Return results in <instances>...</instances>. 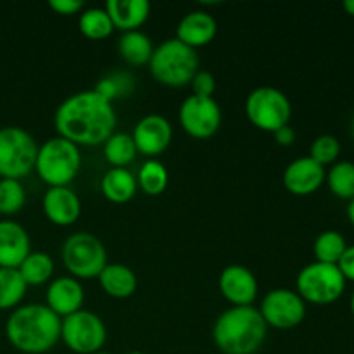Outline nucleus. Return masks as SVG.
I'll return each instance as SVG.
<instances>
[{
  "instance_id": "17",
  "label": "nucleus",
  "mask_w": 354,
  "mask_h": 354,
  "mask_svg": "<svg viewBox=\"0 0 354 354\" xmlns=\"http://www.w3.org/2000/svg\"><path fill=\"white\" fill-rule=\"evenodd\" d=\"M45 216L59 227H69L82 214V201L69 187H48L44 196Z\"/></svg>"
},
{
  "instance_id": "34",
  "label": "nucleus",
  "mask_w": 354,
  "mask_h": 354,
  "mask_svg": "<svg viewBox=\"0 0 354 354\" xmlns=\"http://www.w3.org/2000/svg\"><path fill=\"white\" fill-rule=\"evenodd\" d=\"M190 83H192L194 95L213 97L216 92V80H214L213 73L206 71V69H199Z\"/></svg>"
},
{
  "instance_id": "9",
  "label": "nucleus",
  "mask_w": 354,
  "mask_h": 354,
  "mask_svg": "<svg viewBox=\"0 0 354 354\" xmlns=\"http://www.w3.org/2000/svg\"><path fill=\"white\" fill-rule=\"evenodd\" d=\"M245 114L256 128L273 133L279 128L289 124L292 106L282 90L273 86H258L245 99Z\"/></svg>"
},
{
  "instance_id": "8",
  "label": "nucleus",
  "mask_w": 354,
  "mask_h": 354,
  "mask_svg": "<svg viewBox=\"0 0 354 354\" xmlns=\"http://www.w3.org/2000/svg\"><path fill=\"white\" fill-rule=\"evenodd\" d=\"M344 289L346 279L337 265L315 261L297 273L296 292L303 297L304 303L318 306L332 304L344 294Z\"/></svg>"
},
{
  "instance_id": "23",
  "label": "nucleus",
  "mask_w": 354,
  "mask_h": 354,
  "mask_svg": "<svg viewBox=\"0 0 354 354\" xmlns=\"http://www.w3.org/2000/svg\"><path fill=\"white\" fill-rule=\"evenodd\" d=\"M118 52L131 66L149 64L152 57V40L142 31H124L118 40Z\"/></svg>"
},
{
  "instance_id": "11",
  "label": "nucleus",
  "mask_w": 354,
  "mask_h": 354,
  "mask_svg": "<svg viewBox=\"0 0 354 354\" xmlns=\"http://www.w3.org/2000/svg\"><path fill=\"white\" fill-rule=\"evenodd\" d=\"M178 120L190 137L209 138L220 130V104L214 100V97H199L192 93L180 106Z\"/></svg>"
},
{
  "instance_id": "7",
  "label": "nucleus",
  "mask_w": 354,
  "mask_h": 354,
  "mask_svg": "<svg viewBox=\"0 0 354 354\" xmlns=\"http://www.w3.org/2000/svg\"><path fill=\"white\" fill-rule=\"evenodd\" d=\"M38 144L30 131L21 127L0 128V176L23 178L37 162Z\"/></svg>"
},
{
  "instance_id": "28",
  "label": "nucleus",
  "mask_w": 354,
  "mask_h": 354,
  "mask_svg": "<svg viewBox=\"0 0 354 354\" xmlns=\"http://www.w3.org/2000/svg\"><path fill=\"white\" fill-rule=\"evenodd\" d=\"M348 249L346 239L337 230H325L315 239L313 254L318 263L325 265H337L344 251Z\"/></svg>"
},
{
  "instance_id": "27",
  "label": "nucleus",
  "mask_w": 354,
  "mask_h": 354,
  "mask_svg": "<svg viewBox=\"0 0 354 354\" xmlns=\"http://www.w3.org/2000/svg\"><path fill=\"white\" fill-rule=\"evenodd\" d=\"M325 182H327L330 192L339 199H354V162H334L325 175Z\"/></svg>"
},
{
  "instance_id": "42",
  "label": "nucleus",
  "mask_w": 354,
  "mask_h": 354,
  "mask_svg": "<svg viewBox=\"0 0 354 354\" xmlns=\"http://www.w3.org/2000/svg\"><path fill=\"white\" fill-rule=\"evenodd\" d=\"M127 354H145V353H142V351H131V353H127Z\"/></svg>"
},
{
  "instance_id": "33",
  "label": "nucleus",
  "mask_w": 354,
  "mask_h": 354,
  "mask_svg": "<svg viewBox=\"0 0 354 354\" xmlns=\"http://www.w3.org/2000/svg\"><path fill=\"white\" fill-rule=\"evenodd\" d=\"M339 154H341V142L334 135H320V137L315 138L310 147V158L315 159L324 168L327 165L337 162Z\"/></svg>"
},
{
  "instance_id": "38",
  "label": "nucleus",
  "mask_w": 354,
  "mask_h": 354,
  "mask_svg": "<svg viewBox=\"0 0 354 354\" xmlns=\"http://www.w3.org/2000/svg\"><path fill=\"white\" fill-rule=\"evenodd\" d=\"M342 7H344V10L349 16L354 17V0H346V2L342 3Z\"/></svg>"
},
{
  "instance_id": "4",
  "label": "nucleus",
  "mask_w": 354,
  "mask_h": 354,
  "mask_svg": "<svg viewBox=\"0 0 354 354\" xmlns=\"http://www.w3.org/2000/svg\"><path fill=\"white\" fill-rule=\"evenodd\" d=\"M149 69L162 85L185 86L199 71V57L196 48L182 44L178 38H168L154 48Z\"/></svg>"
},
{
  "instance_id": "16",
  "label": "nucleus",
  "mask_w": 354,
  "mask_h": 354,
  "mask_svg": "<svg viewBox=\"0 0 354 354\" xmlns=\"http://www.w3.org/2000/svg\"><path fill=\"white\" fill-rule=\"evenodd\" d=\"M85 301V290L75 277H59L52 280L45 292V306L50 308L59 318L82 310Z\"/></svg>"
},
{
  "instance_id": "3",
  "label": "nucleus",
  "mask_w": 354,
  "mask_h": 354,
  "mask_svg": "<svg viewBox=\"0 0 354 354\" xmlns=\"http://www.w3.org/2000/svg\"><path fill=\"white\" fill-rule=\"evenodd\" d=\"M268 325L254 306H232L214 322L213 341L225 354H254L263 346Z\"/></svg>"
},
{
  "instance_id": "13",
  "label": "nucleus",
  "mask_w": 354,
  "mask_h": 354,
  "mask_svg": "<svg viewBox=\"0 0 354 354\" xmlns=\"http://www.w3.org/2000/svg\"><path fill=\"white\" fill-rule=\"evenodd\" d=\"M173 137L171 123L161 114H147L142 118L133 128L131 138L135 142L137 152L156 159L168 149Z\"/></svg>"
},
{
  "instance_id": "2",
  "label": "nucleus",
  "mask_w": 354,
  "mask_h": 354,
  "mask_svg": "<svg viewBox=\"0 0 354 354\" xmlns=\"http://www.w3.org/2000/svg\"><path fill=\"white\" fill-rule=\"evenodd\" d=\"M6 334L10 344L26 354L47 353L61 339V318L45 304H23L7 318Z\"/></svg>"
},
{
  "instance_id": "10",
  "label": "nucleus",
  "mask_w": 354,
  "mask_h": 354,
  "mask_svg": "<svg viewBox=\"0 0 354 354\" xmlns=\"http://www.w3.org/2000/svg\"><path fill=\"white\" fill-rule=\"evenodd\" d=\"M61 339L71 351L93 354L106 344L107 328L99 315L80 310L61 318Z\"/></svg>"
},
{
  "instance_id": "21",
  "label": "nucleus",
  "mask_w": 354,
  "mask_h": 354,
  "mask_svg": "<svg viewBox=\"0 0 354 354\" xmlns=\"http://www.w3.org/2000/svg\"><path fill=\"white\" fill-rule=\"evenodd\" d=\"M97 279L104 292L118 299L130 297L137 290V275L130 266L121 263H107Z\"/></svg>"
},
{
  "instance_id": "5",
  "label": "nucleus",
  "mask_w": 354,
  "mask_h": 354,
  "mask_svg": "<svg viewBox=\"0 0 354 354\" xmlns=\"http://www.w3.org/2000/svg\"><path fill=\"white\" fill-rule=\"evenodd\" d=\"M80 168L82 152L73 142L57 135L45 140L38 147L35 169L48 187H69V183L78 175Z\"/></svg>"
},
{
  "instance_id": "25",
  "label": "nucleus",
  "mask_w": 354,
  "mask_h": 354,
  "mask_svg": "<svg viewBox=\"0 0 354 354\" xmlns=\"http://www.w3.org/2000/svg\"><path fill=\"white\" fill-rule=\"evenodd\" d=\"M102 145L104 158L107 159V162L113 165V168H124L137 156L133 138H131L130 133H124V131H114Z\"/></svg>"
},
{
  "instance_id": "36",
  "label": "nucleus",
  "mask_w": 354,
  "mask_h": 354,
  "mask_svg": "<svg viewBox=\"0 0 354 354\" xmlns=\"http://www.w3.org/2000/svg\"><path fill=\"white\" fill-rule=\"evenodd\" d=\"M337 268L341 270L342 277L346 279V282H354V245H348V249L344 251L342 258L339 259Z\"/></svg>"
},
{
  "instance_id": "32",
  "label": "nucleus",
  "mask_w": 354,
  "mask_h": 354,
  "mask_svg": "<svg viewBox=\"0 0 354 354\" xmlns=\"http://www.w3.org/2000/svg\"><path fill=\"white\" fill-rule=\"evenodd\" d=\"M26 203V190L16 178H0V213L14 214Z\"/></svg>"
},
{
  "instance_id": "22",
  "label": "nucleus",
  "mask_w": 354,
  "mask_h": 354,
  "mask_svg": "<svg viewBox=\"0 0 354 354\" xmlns=\"http://www.w3.org/2000/svg\"><path fill=\"white\" fill-rule=\"evenodd\" d=\"M137 176L127 168H111L100 180V190L111 203L123 204L133 199L137 194Z\"/></svg>"
},
{
  "instance_id": "20",
  "label": "nucleus",
  "mask_w": 354,
  "mask_h": 354,
  "mask_svg": "<svg viewBox=\"0 0 354 354\" xmlns=\"http://www.w3.org/2000/svg\"><path fill=\"white\" fill-rule=\"evenodd\" d=\"M106 12L109 14L114 28L121 31H133L147 21L151 3L147 0H107Z\"/></svg>"
},
{
  "instance_id": "14",
  "label": "nucleus",
  "mask_w": 354,
  "mask_h": 354,
  "mask_svg": "<svg viewBox=\"0 0 354 354\" xmlns=\"http://www.w3.org/2000/svg\"><path fill=\"white\" fill-rule=\"evenodd\" d=\"M221 294L234 306H252L258 297V280L242 265H228L218 279Z\"/></svg>"
},
{
  "instance_id": "35",
  "label": "nucleus",
  "mask_w": 354,
  "mask_h": 354,
  "mask_svg": "<svg viewBox=\"0 0 354 354\" xmlns=\"http://www.w3.org/2000/svg\"><path fill=\"white\" fill-rule=\"evenodd\" d=\"M48 7L57 14L71 16L83 10V2L82 0H48Z\"/></svg>"
},
{
  "instance_id": "26",
  "label": "nucleus",
  "mask_w": 354,
  "mask_h": 354,
  "mask_svg": "<svg viewBox=\"0 0 354 354\" xmlns=\"http://www.w3.org/2000/svg\"><path fill=\"white\" fill-rule=\"evenodd\" d=\"M26 282L17 268L0 266V310L17 308L26 294Z\"/></svg>"
},
{
  "instance_id": "43",
  "label": "nucleus",
  "mask_w": 354,
  "mask_h": 354,
  "mask_svg": "<svg viewBox=\"0 0 354 354\" xmlns=\"http://www.w3.org/2000/svg\"><path fill=\"white\" fill-rule=\"evenodd\" d=\"M93 354H111V353H104V351H99V353H93Z\"/></svg>"
},
{
  "instance_id": "30",
  "label": "nucleus",
  "mask_w": 354,
  "mask_h": 354,
  "mask_svg": "<svg viewBox=\"0 0 354 354\" xmlns=\"http://www.w3.org/2000/svg\"><path fill=\"white\" fill-rule=\"evenodd\" d=\"M169 175L166 166L158 159H147L137 173V183L149 196H159L166 190Z\"/></svg>"
},
{
  "instance_id": "18",
  "label": "nucleus",
  "mask_w": 354,
  "mask_h": 354,
  "mask_svg": "<svg viewBox=\"0 0 354 354\" xmlns=\"http://www.w3.org/2000/svg\"><path fill=\"white\" fill-rule=\"evenodd\" d=\"M31 252L30 235L19 223L0 221V266L17 268Z\"/></svg>"
},
{
  "instance_id": "1",
  "label": "nucleus",
  "mask_w": 354,
  "mask_h": 354,
  "mask_svg": "<svg viewBox=\"0 0 354 354\" xmlns=\"http://www.w3.org/2000/svg\"><path fill=\"white\" fill-rule=\"evenodd\" d=\"M59 137L80 145H100L114 133L116 113L113 104L93 90L73 93L54 114Z\"/></svg>"
},
{
  "instance_id": "29",
  "label": "nucleus",
  "mask_w": 354,
  "mask_h": 354,
  "mask_svg": "<svg viewBox=\"0 0 354 354\" xmlns=\"http://www.w3.org/2000/svg\"><path fill=\"white\" fill-rule=\"evenodd\" d=\"M78 26L80 31L90 40H102L114 31V24L109 14L100 7H90V9L82 10Z\"/></svg>"
},
{
  "instance_id": "19",
  "label": "nucleus",
  "mask_w": 354,
  "mask_h": 354,
  "mask_svg": "<svg viewBox=\"0 0 354 354\" xmlns=\"http://www.w3.org/2000/svg\"><path fill=\"white\" fill-rule=\"evenodd\" d=\"M218 33V23L206 10H190L182 17L176 28V38L189 47L207 45Z\"/></svg>"
},
{
  "instance_id": "31",
  "label": "nucleus",
  "mask_w": 354,
  "mask_h": 354,
  "mask_svg": "<svg viewBox=\"0 0 354 354\" xmlns=\"http://www.w3.org/2000/svg\"><path fill=\"white\" fill-rule=\"evenodd\" d=\"M133 86L135 80L131 78L128 73H111V75L99 80V83L95 85L93 92L99 93L102 99H106L107 102L113 104L114 99L127 97L128 93L133 90Z\"/></svg>"
},
{
  "instance_id": "41",
  "label": "nucleus",
  "mask_w": 354,
  "mask_h": 354,
  "mask_svg": "<svg viewBox=\"0 0 354 354\" xmlns=\"http://www.w3.org/2000/svg\"><path fill=\"white\" fill-rule=\"evenodd\" d=\"M351 130H353V138H354V116H353V121H351Z\"/></svg>"
},
{
  "instance_id": "24",
  "label": "nucleus",
  "mask_w": 354,
  "mask_h": 354,
  "mask_svg": "<svg viewBox=\"0 0 354 354\" xmlns=\"http://www.w3.org/2000/svg\"><path fill=\"white\" fill-rule=\"evenodd\" d=\"M21 277L26 282V286H41L48 282L54 273V261L50 256L44 251H31L26 258L23 259L19 266Z\"/></svg>"
},
{
  "instance_id": "39",
  "label": "nucleus",
  "mask_w": 354,
  "mask_h": 354,
  "mask_svg": "<svg viewBox=\"0 0 354 354\" xmlns=\"http://www.w3.org/2000/svg\"><path fill=\"white\" fill-rule=\"evenodd\" d=\"M348 218L351 221V225L354 227V199L349 201V206H348Z\"/></svg>"
},
{
  "instance_id": "40",
  "label": "nucleus",
  "mask_w": 354,
  "mask_h": 354,
  "mask_svg": "<svg viewBox=\"0 0 354 354\" xmlns=\"http://www.w3.org/2000/svg\"><path fill=\"white\" fill-rule=\"evenodd\" d=\"M349 306H351V313H353V317H354V292L351 294V303H349Z\"/></svg>"
},
{
  "instance_id": "12",
  "label": "nucleus",
  "mask_w": 354,
  "mask_h": 354,
  "mask_svg": "<svg viewBox=\"0 0 354 354\" xmlns=\"http://www.w3.org/2000/svg\"><path fill=\"white\" fill-rule=\"evenodd\" d=\"M259 313L268 327L292 328L306 317V303L296 290L273 289L263 297Z\"/></svg>"
},
{
  "instance_id": "37",
  "label": "nucleus",
  "mask_w": 354,
  "mask_h": 354,
  "mask_svg": "<svg viewBox=\"0 0 354 354\" xmlns=\"http://www.w3.org/2000/svg\"><path fill=\"white\" fill-rule=\"evenodd\" d=\"M273 135H275V140L280 145H292L296 142V131H294V128L290 124L279 128L277 131H273Z\"/></svg>"
},
{
  "instance_id": "6",
  "label": "nucleus",
  "mask_w": 354,
  "mask_h": 354,
  "mask_svg": "<svg viewBox=\"0 0 354 354\" xmlns=\"http://www.w3.org/2000/svg\"><path fill=\"white\" fill-rule=\"evenodd\" d=\"M61 258L66 270L78 280L99 277L107 265V251L102 241L90 232H76L69 235L62 244Z\"/></svg>"
},
{
  "instance_id": "15",
  "label": "nucleus",
  "mask_w": 354,
  "mask_h": 354,
  "mask_svg": "<svg viewBox=\"0 0 354 354\" xmlns=\"http://www.w3.org/2000/svg\"><path fill=\"white\" fill-rule=\"evenodd\" d=\"M325 168L310 156L297 158L283 171V185L294 196H310L325 183Z\"/></svg>"
}]
</instances>
